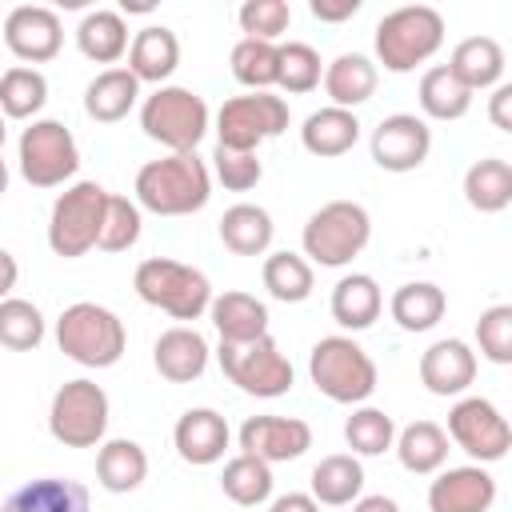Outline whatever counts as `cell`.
Returning <instances> with one entry per match:
<instances>
[{
	"label": "cell",
	"mask_w": 512,
	"mask_h": 512,
	"mask_svg": "<svg viewBox=\"0 0 512 512\" xmlns=\"http://www.w3.org/2000/svg\"><path fill=\"white\" fill-rule=\"evenodd\" d=\"M308 496L320 508H348L352 500L364 496V464L352 452H332L320 456V464L308 476Z\"/></svg>",
	"instance_id": "603a6c76"
},
{
	"label": "cell",
	"mask_w": 512,
	"mask_h": 512,
	"mask_svg": "<svg viewBox=\"0 0 512 512\" xmlns=\"http://www.w3.org/2000/svg\"><path fill=\"white\" fill-rule=\"evenodd\" d=\"M308 376L316 392H324L332 404H364L376 384V360L352 340V336H320L308 352Z\"/></svg>",
	"instance_id": "5b68a950"
},
{
	"label": "cell",
	"mask_w": 512,
	"mask_h": 512,
	"mask_svg": "<svg viewBox=\"0 0 512 512\" xmlns=\"http://www.w3.org/2000/svg\"><path fill=\"white\" fill-rule=\"evenodd\" d=\"M236 440H240V452L264 464H288L312 448V424L300 416H248Z\"/></svg>",
	"instance_id": "2e32d148"
},
{
	"label": "cell",
	"mask_w": 512,
	"mask_h": 512,
	"mask_svg": "<svg viewBox=\"0 0 512 512\" xmlns=\"http://www.w3.org/2000/svg\"><path fill=\"white\" fill-rule=\"evenodd\" d=\"M268 512H320V504L308 492H284L268 504Z\"/></svg>",
	"instance_id": "f907efd6"
},
{
	"label": "cell",
	"mask_w": 512,
	"mask_h": 512,
	"mask_svg": "<svg viewBox=\"0 0 512 512\" xmlns=\"http://www.w3.org/2000/svg\"><path fill=\"white\" fill-rule=\"evenodd\" d=\"M140 100V80L128 68H104L88 80L84 88V112L96 124H116L124 120Z\"/></svg>",
	"instance_id": "1f68e13d"
},
{
	"label": "cell",
	"mask_w": 512,
	"mask_h": 512,
	"mask_svg": "<svg viewBox=\"0 0 512 512\" xmlns=\"http://www.w3.org/2000/svg\"><path fill=\"white\" fill-rule=\"evenodd\" d=\"M448 432L436 424V420H412L396 432V460L404 464V472L412 476H436L444 464H448Z\"/></svg>",
	"instance_id": "f546056e"
},
{
	"label": "cell",
	"mask_w": 512,
	"mask_h": 512,
	"mask_svg": "<svg viewBox=\"0 0 512 512\" xmlns=\"http://www.w3.org/2000/svg\"><path fill=\"white\" fill-rule=\"evenodd\" d=\"M4 136H8V132H4V116H0V152H4Z\"/></svg>",
	"instance_id": "11a10c76"
},
{
	"label": "cell",
	"mask_w": 512,
	"mask_h": 512,
	"mask_svg": "<svg viewBox=\"0 0 512 512\" xmlns=\"http://www.w3.org/2000/svg\"><path fill=\"white\" fill-rule=\"evenodd\" d=\"M488 120L500 132H512V84H496L488 96Z\"/></svg>",
	"instance_id": "681fc988"
},
{
	"label": "cell",
	"mask_w": 512,
	"mask_h": 512,
	"mask_svg": "<svg viewBox=\"0 0 512 512\" xmlns=\"http://www.w3.org/2000/svg\"><path fill=\"white\" fill-rule=\"evenodd\" d=\"M136 204L152 216H192L212 196V172L196 152H168L136 172Z\"/></svg>",
	"instance_id": "6da1fadb"
},
{
	"label": "cell",
	"mask_w": 512,
	"mask_h": 512,
	"mask_svg": "<svg viewBox=\"0 0 512 512\" xmlns=\"http://www.w3.org/2000/svg\"><path fill=\"white\" fill-rule=\"evenodd\" d=\"M212 172L228 192H248L264 180V164L256 152H232V148H216L212 152Z\"/></svg>",
	"instance_id": "7dc6e473"
},
{
	"label": "cell",
	"mask_w": 512,
	"mask_h": 512,
	"mask_svg": "<svg viewBox=\"0 0 512 512\" xmlns=\"http://www.w3.org/2000/svg\"><path fill=\"white\" fill-rule=\"evenodd\" d=\"M308 12L320 20V24H344L360 12V0H312Z\"/></svg>",
	"instance_id": "c3c4849f"
},
{
	"label": "cell",
	"mask_w": 512,
	"mask_h": 512,
	"mask_svg": "<svg viewBox=\"0 0 512 512\" xmlns=\"http://www.w3.org/2000/svg\"><path fill=\"white\" fill-rule=\"evenodd\" d=\"M88 508H92L88 488L68 476L28 480L0 504V512H88Z\"/></svg>",
	"instance_id": "cb8c5ba5"
},
{
	"label": "cell",
	"mask_w": 512,
	"mask_h": 512,
	"mask_svg": "<svg viewBox=\"0 0 512 512\" xmlns=\"http://www.w3.org/2000/svg\"><path fill=\"white\" fill-rule=\"evenodd\" d=\"M228 420L216 412V408H188L176 428H172V444H176V456L192 468H208V464H220L224 452H228Z\"/></svg>",
	"instance_id": "d6986e66"
},
{
	"label": "cell",
	"mask_w": 512,
	"mask_h": 512,
	"mask_svg": "<svg viewBox=\"0 0 512 512\" xmlns=\"http://www.w3.org/2000/svg\"><path fill=\"white\" fill-rule=\"evenodd\" d=\"M476 380V352L460 336H444L420 356V384L432 396H464Z\"/></svg>",
	"instance_id": "ac0fdd59"
},
{
	"label": "cell",
	"mask_w": 512,
	"mask_h": 512,
	"mask_svg": "<svg viewBox=\"0 0 512 512\" xmlns=\"http://www.w3.org/2000/svg\"><path fill=\"white\" fill-rule=\"evenodd\" d=\"M236 20H240L248 40L276 44L288 32V24H292V4L288 0H244Z\"/></svg>",
	"instance_id": "f6af8a7d"
},
{
	"label": "cell",
	"mask_w": 512,
	"mask_h": 512,
	"mask_svg": "<svg viewBox=\"0 0 512 512\" xmlns=\"http://www.w3.org/2000/svg\"><path fill=\"white\" fill-rule=\"evenodd\" d=\"M228 64H232L236 84H244L248 92H272L276 88V44L244 36V40H236Z\"/></svg>",
	"instance_id": "7bdbcfd3"
},
{
	"label": "cell",
	"mask_w": 512,
	"mask_h": 512,
	"mask_svg": "<svg viewBox=\"0 0 512 512\" xmlns=\"http://www.w3.org/2000/svg\"><path fill=\"white\" fill-rule=\"evenodd\" d=\"M140 232H144V216H140V204H136V200H128V196H116V192H108L104 228H100V240H96V248H104V252H128V248H136Z\"/></svg>",
	"instance_id": "ee69618b"
},
{
	"label": "cell",
	"mask_w": 512,
	"mask_h": 512,
	"mask_svg": "<svg viewBox=\"0 0 512 512\" xmlns=\"http://www.w3.org/2000/svg\"><path fill=\"white\" fill-rule=\"evenodd\" d=\"M208 316H212V328L220 332V344H248L268 336V308L252 292L232 288L224 296H212Z\"/></svg>",
	"instance_id": "484cf974"
},
{
	"label": "cell",
	"mask_w": 512,
	"mask_h": 512,
	"mask_svg": "<svg viewBox=\"0 0 512 512\" xmlns=\"http://www.w3.org/2000/svg\"><path fill=\"white\" fill-rule=\"evenodd\" d=\"M272 464H264V460H256V456H248V452H240V456H232L228 464H224V472H220V488H224V496L232 500V504H240V508H260V504H268L272 500Z\"/></svg>",
	"instance_id": "f35d334b"
},
{
	"label": "cell",
	"mask_w": 512,
	"mask_h": 512,
	"mask_svg": "<svg viewBox=\"0 0 512 512\" xmlns=\"http://www.w3.org/2000/svg\"><path fill=\"white\" fill-rule=\"evenodd\" d=\"M216 360H220V372L248 396L276 400V396L292 392V380H296L292 360L280 352V344L272 336H260L248 344H220Z\"/></svg>",
	"instance_id": "7c38bea8"
},
{
	"label": "cell",
	"mask_w": 512,
	"mask_h": 512,
	"mask_svg": "<svg viewBox=\"0 0 512 512\" xmlns=\"http://www.w3.org/2000/svg\"><path fill=\"white\" fill-rule=\"evenodd\" d=\"M16 280H20V264H16V256H12L8 248H0V300L12 296Z\"/></svg>",
	"instance_id": "816d5d0a"
},
{
	"label": "cell",
	"mask_w": 512,
	"mask_h": 512,
	"mask_svg": "<svg viewBox=\"0 0 512 512\" xmlns=\"http://www.w3.org/2000/svg\"><path fill=\"white\" fill-rule=\"evenodd\" d=\"M348 508H352V512H400V504H396L392 496H360V500H352Z\"/></svg>",
	"instance_id": "f5cc1de1"
},
{
	"label": "cell",
	"mask_w": 512,
	"mask_h": 512,
	"mask_svg": "<svg viewBox=\"0 0 512 512\" xmlns=\"http://www.w3.org/2000/svg\"><path fill=\"white\" fill-rule=\"evenodd\" d=\"M464 200L484 212V216H496L512 204V164L500 160V156H484L476 160L468 172H464Z\"/></svg>",
	"instance_id": "e575fe53"
},
{
	"label": "cell",
	"mask_w": 512,
	"mask_h": 512,
	"mask_svg": "<svg viewBox=\"0 0 512 512\" xmlns=\"http://www.w3.org/2000/svg\"><path fill=\"white\" fill-rule=\"evenodd\" d=\"M44 312L24 300V296H8L0 300V344L12 352H36L44 344Z\"/></svg>",
	"instance_id": "b9f144b4"
},
{
	"label": "cell",
	"mask_w": 512,
	"mask_h": 512,
	"mask_svg": "<svg viewBox=\"0 0 512 512\" xmlns=\"http://www.w3.org/2000/svg\"><path fill=\"white\" fill-rule=\"evenodd\" d=\"M468 92H488L496 84H504V48L492 36H468L452 48L448 64H444Z\"/></svg>",
	"instance_id": "4316f807"
},
{
	"label": "cell",
	"mask_w": 512,
	"mask_h": 512,
	"mask_svg": "<svg viewBox=\"0 0 512 512\" xmlns=\"http://www.w3.org/2000/svg\"><path fill=\"white\" fill-rule=\"evenodd\" d=\"M60 44H64V24H60V16L52 8H44V4H20V8H12L4 16V48L20 64L36 68V64L56 60L60 56Z\"/></svg>",
	"instance_id": "9a60e30c"
},
{
	"label": "cell",
	"mask_w": 512,
	"mask_h": 512,
	"mask_svg": "<svg viewBox=\"0 0 512 512\" xmlns=\"http://www.w3.org/2000/svg\"><path fill=\"white\" fill-rule=\"evenodd\" d=\"M320 80H324V60L312 44H304V40L276 44V88L304 96V92L320 88Z\"/></svg>",
	"instance_id": "ab89813d"
},
{
	"label": "cell",
	"mask_w": 512,
	"mask_h": 512,
	"mask_svg": "<svg viewBox=\"0 0 512 512\" xmlns=\"http://www.w3.org/2000/svg\"><path fill=\"white\" fill-rule=\"evenodd\" d=\"M328 312L340 328L348 332H364L380 320L384 312V292L380 284L368 276V272H348L332 284V296H328Z\"/></svg>",
	"instance_id": "44dd1931"
},
{
	"label": "cell",
	"mask_w": 512,
	"mask_h": 512,
	"mask_svg": "<svg viewBox=\"0 0 512 512\" xmlns=\"http://www.w3.org/2000/svg\"><path fill=\"white\" fill-rule=\"evenodd\" d=\"M356 140H360V120H356V112H348V108L324 104V108L308 112V120L300 124V144H304V152H312V156H320V160H336V156L352 152Z\"/></svg>",
	"instance_id": "83f0119b"
},
{
	"label": "cell",
	"mask_w": 512,
	"mask_h": 512,
	"mask_svg": "<svg viewBox=\"0 0 512 512\" xmlns=\"http://www.w3.org/2000/svg\"><path fill=\"white\" fill-rule=\"evenodd\" d=\"M104 208H108V188L96 180H76L68 184L48 212V248L64 260L88 256L100 240L104 228Z\"/></svg>",
	"instance_id": "ba28073f"
},
{
	"label": "cell",
	"mask_w": 512,
	"mask_h": 512,
	"mask_svg": "<svg viewBox=\"0 0 512 512\" xmlns=\"http://www.w3.org/2000/svg\"><path fill=\"white\" fill-rule=\"evenodd\" d=\"M368 240H372L368 208L356 200H328L308 216L300 232V244H304L300 256L320 268H344L368 248Z\"/></svg>",
	"instance_id": "3957f363"
},
{
	"label": "cell",
	"mask_w": 512,
	"mask_h": 512,
	"mask_svg": "<svg viewBox=\"0 0 512 512\" xmlns=\"http://www.w3.org/2000/svg\"><path fill=\"white\" fill-rule=\"evenodd\" d=\"M208 104L200 92L184 84H160L144 104H140V128L148 140H156L168 152H196V144L208 132Z\"/></svg>",
	"instance_id": "52a82bcc"
},
{
	"label": "cell",
	"mask_w": 512,
	"mask_h": 512,
	"mask_svg": "<svg viewBox=\"0 0 512 512\" xmlns=\"http://www.w3.org/2000/svg\"><path fill=\"white\" fill-rule=\"evenodd\" d=\"M272 236H276V224L260 204H232L220 216V240L236 256H264L272 248Z\"/></svg>",
	"instance_id": "836d02e7"
},
{
	"label": "cell",
	"mask_w": 512,
	"mask_h": 512,
	"mask_svg": "<svg viewBox=\"0 0 512 512\" xmlns=\"http://www.w3.org/2000/svg\"><path fill=\"white\" fill-rule=\"evenodd\" d=\"M8 192V160H4V152H0V196Z\"/></svg>",
	"instance_id": "db71d44e"
},
{
	"label": "cell",
	"mask_w": 512,
	"mask_h": 512,
	"mask_svg": "<svg viewBox=\"0 0 512 512\" xmlns=\"http://www.w3.org/2000/svg\"><path fill=\"white\" fill-rule=\"evenodd\" d=\"M208 356H212L208 352V340L192 324H176V328L160 332L156 344H152V364H156V372L168 384H192V380H200L204 368H208Z\"/></svg>",
	"instance_id": "ffe728a7"
},
{
	"label": "cell",
	"mask_w": 512,
	"mask_h": 512,
	"mask_svg": "<svg viewBox=\"0 0 512 512\" xmlns=\"http://www.w3.org/2000/svg\"><path fill=\"white\" fill-rule=\"evenodd\" d=\"M260 280H264L268 296L280 300V304H304V300L312 296V288H316V272H312V264H308L300 252H288V248L264 256Z\"/></svg>",
	"instance_id": "8d00e7d4"
},
{
	"label": "cell",
	"mask_w": 512,
	"mask_h": 512,
	"mask_svg": "<svg viewBox=\"0 0 512 512\" xmlns=\"http://www.w3.org/2000/svg\"><path fill=\"white\" fill-rule=\"evenodd\" d=\"M368 152L384 172H416L432 152V128L416 112H392L372 128Z\"/></svg>",
	"instance_id": "5bb4252c"
},
{
	"label": "cell",
	"mask_w": 512,
	"mask_h": 512,
	"mask_svg": "<svg viewBox=\"0 0 512 512\" xmlns=\"http://www.w3.org/2000/svg\"><path fill=\"white\" fill-rule=\"evenodd\" d=\"M376 80H380L376 60H368L364 52H340L332 64H324V80H320V84H324L332 108H348V112H356L360 104L372 100Z\"/></svg>",
	"instance_id": "d4e9b609"
},
{
	"label": "cell",
	"mask_w": 512,
	"mask_h": 512,
	"mask_svg": "<svg viewBox=\"0 0 512 512\" xmlns=\"http://www.w3.org/2000/svg\"><path fill=\"white\" fill-rule=\"evenodd\" d=\"M144 480H148V452L136 440L116 436L96 448V484L104 492L124 496V492H136Z\"/></svg>",
	"instance_id": "4dcf8cb0"
},
{
	"label": "cell",
	"mask_w": 512,
	"mask_h": 512,
	"mask_svg": "<svg viewBox=\"0 0 512 512\" xmlns=\"http://www.w3.org/2000/svg\"><path fill=\"white\" fill-rule=\"evenodd\" d=\"M480 356L492 364H512V304H492L476 320Z\"/></svg>",
	"instance_id": "bcb514c9"
},
{
	"label": "cell",
	"mask_w": 512,
	"mask_h": 512,
	"mask_svg": "<svg viewBox=\"0 0 512 512\" xmlns=\"http://www.w3.org/2000/svg\"><path fill=\"white\" fill-rule=\"evenodd\" d=\"M496 504V476L484 464L440 468L428 484V512H488Z\"/></svg>",
	"instance_id": "e0dca14e"
},
{
	"label": "cell",
	"mask_w": 512,
	"mask_h": 512,
	"mask_svg": "<svg viewBox=\"0 0 512 512\" xmlns=\"http://www.w3.org/2000/svg\"><path fill=\"white\" fill-rule=\"evenodd\" d=\"M416 100H420L424 120H444V124L468 116V108H472V92H468L444 64H432V68L420 76Z\"/></svg>",
	"instance_id": "74e56055"
},
{
	"label": "cell",
	"mask_w": 512,
	"mask_h": 512,
	"mask_svg": "<svg viewBox=\"0 0 512 512\" xmlns=\"http://www.w3.org/2000/svg\"><path fill=\"white\" fill-rule=\"evenodd\" d=\"M56 344L68 360L100 372L124 356L128 332L112 308H104L96 300H76L56 316Z\"/></svg>",
	"instance_id": "277c9868"
},
{
	"label": "cell",
	"mask_w": 512,
	"mask_h": 512,
	"mask_svg": "<svg viewBox=\"0 0 512 512\" xmlns=\"http://www.w3.org/2000/svg\"><path fill=\"white\" fill-rule=\"evenodd\" d=\"M48 104V76L28 64H12L0 72V116L4 120H36Z\"/></svg>",
	"instance_id": "d590c367"
},
{
	"label": "cell",
	"mask_w": 512,
	"mask_h": 512,
	"mask_svg": "<svg viewBox=\"0 0 512 512\" xmlns=\"http://www.w3.org/2000/svg\"><path fill=\"white\" fill-rule=\"evenodd\" d=\"M16 160H20V176L32 184V188H60L76 176L80 168V148H76V136L64 120H32L24 132H20V144H16Z\"/></svg>",
	"instance_id": "30bf717a"
},
{
	"label": "cell",
	"mask_w": 512,
	"mask_h": 512,
	"mask_svg": "<svg viewBox=\"0 0 512 512\" xmlns=\"http://www.w3.org/2000/svg\"><path fill=\"white\" fill-rule=\"evenodd\" d=\"M344 440H348L352 456H384L396 444V420L384 408L356 404L352 416L344 420Z\"/></svg>",
	"instance_id": "60d3db41"
},
{
	"label": "cell",
	"mask_w": 512,
	"mask_h": 512,
	"mask_svg": "<svg viewBox=\"0 0 512 512\" xmlns=\"http://www.w3.org/2000/svg\"><path fill=\"white\" fill-rule=\"evenodd\" d=\"M48 432L64 448H100L108 432V392L96 380H64L48 404Z\"/></svg>",
	"instance_id": "9c48e42d"
},
{
	"label": "cell",
	"mask_w": 512,
	"mask_h": 512,
	"mask_svg": "<svg viewBox=\"0 0 512 512\" xmlns=\"http://www.w3.org/2000/svg\"><path fill=\"white\" fill-rule=\"evenodd\" d=\"M388 312L392 320L404 328V332H428L444 320L448 312V296L440 284L432 280H412V284H400L388 300Z\"/></svg>",
	"instance_id": "d6a6232c"
},
{
	"label": "cell",
	"mask_w": 512,
	"mask_h": 512,
	"mask_svg": "<svg viewBox=\"0 0 512 512\" xmlns=\"http://www.w3.org/2000/svg\"><path fill=\"white\" fill-rule=\"evenodd\" d=\"M140 84H164L180 68V40L164 24H148L132 36L128 44V64H124Z\"/></svg>",
	"instance_id": "7402d4cb"
},
{
	"label": "cell",
	"mask_w": 512,
	"mask_h": 512,
	"mask_svg": "<svg viewBox=\"0 0 512 512\" xmlns=\"http://www.w3.org/2000/svg\"><path fill=\"white\" fill-rule=\"evenodd\" d=\"M288 128V100L276 92H244L228 96L216 112V148L256 152L264 140Z\"/></svg>",
	"instance_id": "8fae6325"
},
{
	"label": "cell",
	"mask_w": 512,
	"mask_h": 512,
	"mask_svg": "<svg viewBox=\"0 0 512 512\" xmlns=\"http://www.w3.org/2000/svg\"><path fill=\"white\" fill-rule=\"evenodd\" d=\"M448 440L468 452L476 464H496L508 456L512 448V428L508 420L500 416V408L484 396H460L452 408H448Z\"/></svg>",
	"instance_id": "4fadbf2b"
},
{
	"label": "cell",
	"mask_w": 512,
	"mask_h": 512,
	"mask_svg": "<svg viewBox=\"0 0 512 512\" xmlns=\"http://www.w3.org/2000/svg\"><path fill=\"white\" fill-rule=\"evenodd\" d=\"M372 44H376V60L388 72H396V76L416 72L444 48V16L432 4L392 8L388 16H380Z\"/></svg>",
	"instance_id": "7a4b0ae2"
},
{
	"label": "cell",
	"mask_w": 512,
	"mask_h": 512,
	"mask_svg": "<svg viewBox=\"0 0 512 512\" xmlns=\"http://www.w3.org/2000/svg\"><path fill=\"white\" fill-rule=\"evenodd\" d=\"M128 44H132L128 20L116 8H92L76 24V48L92 64H116L120 56H128Z\"/></svg>",
	"instance_id": "f1b7e54d"
},
{
	"label": "cell",
	"mask_w": 512,
	"mask_h": 512,
	"mask_svg": "<svg viewBox=\"0 0 512 512\" xmlns=\"http://www.w3.org/2000/svg\"><path fill=\"white\" fill-rule=\"evenodd\" d=\"M132 288L144 304L168 312L172 320H200L212 304V280L192 268V264H180L172 256H148L136 264V276H132Z\"/></svg>",
	"instance_id": "8992f818"
}]
</instances>
